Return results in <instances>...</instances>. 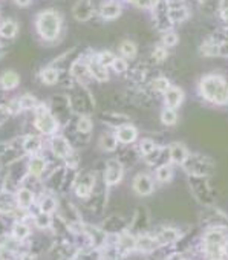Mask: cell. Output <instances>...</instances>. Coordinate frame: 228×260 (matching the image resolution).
Returning <instances> with one entry per match:
<instances>
[{
	"mask_svg": "<svg viewBox=\"0 0 228 260\" xmlns=\"http://www.w3.org/2000/svg\"><path fill=\"white\" fill-rule=\"evenodd\" d=\"M37 34L45 41H55L63 29V18L55 9H45L35 17Z\"/></svg>",
	"mask_w": 228,
	"mask_h": 260,
	"instance_id": "1",
	"label": "cell"
},
{
	"mask_svg": "<svg viewBox=\"0 0 228 260\" xmlns=\"http://www.w3.org/2000/svg\"><path fill=\"white\" fill-rule=\"evenodd\" d=\"M110 68L115 70L117 74H123V72H126L129 69L127 60L123 58V57H115V60H113V63L110 65Z\"/></svg>",
	"mask_w": 228,
	"mask_h": 260,
	"instance_id": "48",
	"label": "cell"
},
{
	"mask_svg": "<svg viewBox=\"0 0 228 260\" xmlns=\"http://www.w3.org/2000/svg\"><path fill=\"white\" fill-rule=\"evenodd\" d=\"M132 187L133 191L138 196H150L155 191V182L152 179V176L147 173H138L135 176Z\"/></svg>",
	"mask_w": 228,
	"mask_h": 260,
	"instance_id": "13",
	"label": "cell"
},
{
	"mask_svg": "<svg viewBox=\"0 0 228 260\" xmlns=\"http://www.w3.org/2000/svg\"><path fill=\"white\" fill-rule=\"evenodd\" d=\"M18 34V23L13 18L3 20L0 23V37L6 38V40H13Z\"/></svg>",
	"mask_w": 228,
	"mask_h": 260,
	"instance_id": "36",
	"label": "cell"
},
{
	"mask_svg": "<svg viewBox=\"0 0 228 260\" xmlns=\"http://www.w3.org/2000/svg\"><path fill=\"white\" fill-rule=\"evenodd\" d=\"M170 86H172V85H170L169 78H165V77H157V78H153L152 83H150L152 90L157 92V93H164Z\"/></svg>",
	"mask_w": 228,
	"mask_h": 260,
	"instance_id": "43",
	"label": "cell"
},
{
	"mask_svg": "<svg viewBox=\"0 0 228 260\" xmlns=\"http://www.w3.org/2000/svg\"><path fill=\"white\" fill-rule=\"evenodd\" d=\"M123 176H124V165L117 158L109 159L105 169V184L107 187L118 185L123 181Z\"/></svg>",
	"mask_w": 228,
	"mask_h": 260,
	"instance_id": "11",
	"label": "cell"
},
{
	"mask_svg": "<svg viewBox=\"0 0 228 260\" xmlns=\"http://www.w3.org/2000/svg\"><path fill=\"white\" fill-rule=\"evenodd\" d=\"M179 41V37L176 33H173V31H165L164 35H162V45L164 48H172V46H176Z\"/></svg>",
	"mask_w": 228,
	"mask_h": 260,
	"instance_id": "46",
	"label": "cell"
},
{
	"mask_svg": "<svg viewBox=\"0 0 228 260\" xmlns=\"http://www.w3.org/2000/svg\"><path fill=\"white\" fill-rule=\"evenodd\" d=\"M0 90H2V89H0Z\"/></svg>",
	"mask_w": 228,
	"mask_h": 260,
	"instance_id": "56",
	"label": "cell"
},
{
	"mask_svg": "<svg viewBox=\"0 0 228 260\" xmlns=\"http://www.w3.org/2000/svg\"><path fill=\"white\" fill-rule=\"evenodd\" d=\"M88 68H89V72H90L92 80H97V81H100V83L109 81V77H110V75H109V69L105 68V66H101L98 61H97L95 57L90 58V60L88 61Z\"/></svg>",
	"mask_w": 228,
	"mask_h": 260,
	"instance_id": "27",
	"label": "cell"
},
{
	"mask_svg": "<svg viewBox=\"0 0 228 260\" xmlns=\"http://www.w3.org/2000/svg\"><path fill=\"white\" fill-rule=\"evenodd\" d=\"M57 205H58V199L53 194V193H41L40 199H38V211L41 213H48L53 214L57 211Z\"/></svg>",
	"mask_w": 228,
	"mask_h": 260,
	"instance_id": "30",
	"label": "cell"
},
{
	"mask_svg": "<svg viewBox=\"0 0 228 260\" xmlns=\"http://www.w3.org/2000/svg\"><path fill=\"white\" fill-rule=\"evenodd\" d=\"M159 246V243L157 242V239H155L153 234L149 233H142L137 236V248H135V251H138L141 254H152L157 251Z\"/></svg>",
	"mask_w": 228,
	"mask_h": 260,
	"instance_id": "17",
	"label": "cell"
},
{
	"mask_svg": "<svg viewBox=\"0 0 228 260\" xmlns=\"http://www.w3.org/2000/svg\"><path fill=\"white\" fill-rule=\"evenodd\" d=\"M29 236H31V228L23 221H17L13 224V226H11V237L13 239L23 243L25 241H28Z\"/></svg>",
	"mask_w": 228,
	"mask_h": 260,
	"instance_id": "33",
	"label": "cell"
},
{
	"mask_svg": "<svg viewBox=\"0 0 228 260\" xmlns=\"http://www.w3.org/2000/svg\"><path fill=\"white\" fill-rule=\"evenodd\" d=\"M16 202H17V207L20 208V210H29L31 207H33L35 204V194L25 189V187H20L18 190H16Z\"/></svg>",
	"mask_w": 228,
	"mask_h": 260,
	"instance_id": "25",
	"label": "cell"
},
{
	"mask_svg": "<svg viewBox=\"0 0 228 260\" xmlns=\"http://www.w3.org/2000/svg\"><path fill=\"white\" fill-rule=\"evenodd\" d=\"M165 260H185V257H184V254H182V253H179V251H175V253L169 254V257L165 259Z\"/></svg>",
	"mask_w": 228,
	"mask_h": 260,
	"instance_id": "52",
	"label": "cell"
},
{
	"mask_svg": "<svg viewBox=\"0 0 228 260\" xmlns=\"http://www.w3.org/2000/svg\"><path fill=\"white\" fill-rule=\"evenodd\" d=\"M74 124H75V130L81 135H90L92 129H94V121L90 120L89 115H78Z\"/></svg>",
	"mask_w": 228,
	"mask_h": 260,
	"instance_id": "38",
	"label": "cell"
},
{
	"mask_svg": "<svg viewBox=\"0 0 228 260\" xmlns=\"http://www.w3.org/2000/svg\"><path fill=\"white\" fill-rule=\"evenodd\" d=\"M182 169L189 176H198V178H211L216 172V164L211 158L201 153L189 155L184 161Z\"/></svg>",
	"mask_w": 228,
	"mask_h": 260,
	"instance_id": "4",
	"label": "cell"
},
{
	"mask_svg": "<svg viewBox=\"0 0 228 260\" xmlns=\"http://www.w3.org/2000/svg\"><path fill=\"white\" fill-rule=\"evenodd\" d=\"M103 230H105L109 236H117L123 231L129 230V222L124 219L123 216H118V214H113V216H109L107 219H105L100 225Z\"/></svg>",
	"mask_w": 228,
	"mask_h": 260,
	"instance_id": "14",
	"label": "cell"
},
{
	"mask_svg": "<svg viewBox=\"0 0 228 260\" xmlns=\"http://www.w3.org/2000/svg\"><path fill=\"white\" fill-rule=\"evenodd\" d=\"M201 54L207 57L219 55V43H216V41H207V43L201 46Z\"/></svg>",
	"mask_w": 228,
	"mask_h": 260,
	"instance_id": "44",
	"label": "cell"
},
{
	"mask_svg": "<svg viewBox=\"0 0 228 260\" xmlns=\"http://www.w3.org/2000/svg\"><path fill=\"white\" fill-rule=\"evenodd\" d=\"M167 152H169V159L172 161V164L176 165H182L184 161L187 159V156L190 155L187 147L181 142H172L167 147Z\"/></svg>",
	"mask_w": 228,
	"mask_h": 260,
	"instance_id": "21",
	"label": "cell"
},
{
	"mask_svg": "<svg viewBox=\"0 0 228 260\" xmlns=\"http://www.w3.org/2000/svg\"><path fill=\"white\" fill-rule=\"evenodd\" d=\"M189 187L196 197V201L204 207H211L216 204V194L209 182V178H198V176H189Z\"/></svg>",
	"mask_w": 228,
	"mask_h": 260,
	"instance_id": "6",
	"label": "cell"
},
{
	"mask_svg": "<svg viewBox=\"0 0 228 260\" xmlns=\"http://www.w3.org/2000/svg\"><path fill=\"white\" fill-rule=\"evenodd\" d=\"M100 260H126V254L117 246L115 242H107L100 249Z\"/></svg>",
	"mask_w": 228,
	"mask_h": 260,
	"instance_id": "28",
	"label": "cell"
},
{
	"mask_svg": "<svg viewBox=\"0 0 228 260\" xmlns=\"http://www.w3.org/2000/svg\"><path fill=\"white\" fill-rule=\"evenodd\" d=\"M137 52H138V48H137V45L133 43V41H130V40L121 41L120 54L123 55V58H133L135 55H137Z\"/></svg>",
	"mask_w": 228,
	"mask_h": 260,
	"instance_id": "40",
	"label": "cell"
},
{
	"mask_svg": "<svg viewBox=\"0 0 228 260\" xmlns=\"http://www.w3.org/2000/svg\"><path fill=\"white\" fill-rule=\"evenodd\" d=\"M22 145H23L25 155L31 156V155L41 153L45 141H43V138H41V135H26V137L22 138Z\"/></svg>",
	"mask_w": 228,
	"mask_h": 260,
	"instance_id": "19",
	"label": "cell"
},
{
	"mask_svg": "<svg viewBox=\"0 0 228 260\" xmlns=\"http://www.w3.org/2000/svg\"><path fill=\"white\" fill-rule=\"evenodd\" d=\"M48 145H49V150L53 153L57 159H66L68 156L74 152V147L70 145V142L68 141V138L65 135H54V137H49V141H48Z\"/></svg>",
	"mask_w": 228,
	"mask_h": 260,
	"instance_id": "9",
	"label": "cell"
},
{
	"mask_svg": "<svg viewBox=\"0 0 228 260\" xmlns=\"http://www.w3.org/2000/svg\"><path fill=\"white\" fill-rule=\"evenodd\" d=\"M18 260H37V256L31 251H23V253H20Z\"/></svg>",
	"mask_w": 228,
	"mask_h": 260,
	"instance_id": "51",
	"label": "cell"
},
{
	"mask_svg": "<svg viewBox=\"0 0 228 260\" xmlns=\"http://www.w3.org/2000/svg\"><path fill=\"white\" fill-rule=\"evenodd\" d=\"M40 80L46 86H54L60 80V70L55 66H48L43 68L40 72Z\"/></svg>",
	"mask_w": 228,
	"mask_h": 260,
	"instance_id": "35",
	"label": "cell"
},
{
	"mask_svg": "<svg viewBox=\"0 0 228 260\" xmlns=\"http://www.w3.org/2000/svg\"><path fill=\"white\" fill-rule=\"evenodd\" d=\"M153 58L158 61H164L165 58H167V49H165L164 46H158V48H155L153 51Z\"/></svg>",
	"mask_w": 228,
	"mask_h": 260,
	"instance_id": "50",
	"label": "cell"
},
{
	"mask_svg": "<svg viewBox=\"0 0 228 260\" xmlns=\"http://www.w3.org/2000/svg\"><path fill=\"white\" fill-rule=\"evenodd\" d=\"M33 221H34V225L38 228V230H49L51 225H53V214L38 211V213L33 217Z\"/></svg>",
	"mask_w": 228,
	"mask_h": 260,
	"instance_id": "39",
	"label": "cell"
},
{
	"mask_svg": "<svg viewBox=\"0 0 228 260\" xmlns=\"http://www.w3.org/2000/svg\"><path fill=\"white\" fill-rule=\"evenodd\" d=\"M14 3L20 8H26L29 6L31 3H33V0H14Z\"/></svg>",
	"mask_w": 228,
	"mask_h": 260,
	"instance_id": "53",
	"label": "cell"
},
{
	"mask_svg": "<svg viewBox=\"0 0 228 260\" xmlns=\"http://www.w3.org/2000/svg\"><path fill=\"white\" fill-rule=\"evenodd\" d=\"M130 2L138 6V8H142V9H152L157 6V3L159 2V0H130Z\"/></svg>",
	"mask_w": 228,
	"mask_h": 260,
	"instance_id": "49",
	"label": "cell"
},
{
	"mask_svg": "<svg viewBox=\"0 0 228 260\" xmlns=\"http://www.w3.org/2000/svg\"><path fill=\"white\" fill-rule=\"evenodd\" d=\"M95 8L92 0H78V2L72 8V16L77 22H88L90 17L94 16Z\"/></svg>",
	"mask_w": 228,
	"mask_h": 260,
	"instance_id": "15",
	"label": "cell"
},
{
	"mask_svg": "<svg viewBox=\"0 0 228 260\" xmlns=\"http://www.w3.org/2000/svg\"><path fill=\"white\" fill-rule=\"evenodd\" d=\"M100 16L105 20H115L121 16V5L115 0H107L100 6Z\"/></svg>",
	"mask_w": 228,
	"mask_h": 260,
	"instance_id": "29",
	"label": "cell"
},
{
	"mask_svg": "<svg viewBox=\"0 0 228 260\" xmlns=\"http://www.w3.org/2000/svg\"><path fill=\"white\" fill-rule=\"evenodd\" d=\"M113 133H115V138H117L118 144H123V145H130L138 138V129L129 122L117 127Z\"/></svg>",
	"mask_w": 228,
	"mask_h": 260,
	"instance_id": "18",
	"label": "cell"
},
{
	"mask_svg": "<svg viewBox=\"0 0 228 260\" xmlns=\"http://www.w3.org/2000/svg\"><path fill=\"white\" fill-rule=\"evenodd\" d=\"M164 101H165V106L167 107L178 109L181 106V103L184 101V90L181 87L170 86L164 92Z\"/></svg>",
	"mask_w": 228,
	"mask_h": 260,
	"instance_id": "24",
	"label": "cell"
},
{
	"mask_svg": "<svg viewBox=\"0 0 228 260\" xmlns=\"http://www.w3.org/2000/svg\"><path fill=\"white\" fill-rule=\"evenodd\" d=\"M155 178H157L158 182L161 184H167L173 179V169L170 164H161L157 167V170H155Z\"/></svg>",
	"mask_w": 228,
	"mask_h": 260,
	"instance_id": "37",
	"label": "cell"
},
{
	"mask_svg": "<svg viewBox=\"0 0 228 260\" xmlns=\"http://www.w3.org/2000/svg\"><path fill=\"white\" fill-rule=\"evenodd\" d=\"M190 16L189 9L182 3H170L167 5V17L172 23H181L184 20H187Z\"/></svg>",
	"mask_w": 228,
	"mask_h": 260,
	"instance_id": "23",
	"label": "cell"
},
{
	"mask_svg": "<svg viewBox=\"0 0 228 260\" xmlns=\"http://www.w3.org/2000/svg\"><path fill=\"white\" fill-rule=\"evenodd\" d=\"M26 165H28V173L33 176H40L43 174L48 169V159L45 155L37 153V155H31L26 156Z\"/></svg>",
	"mask_w": 228,
	"mask_h": 260,
	"instance_id": "16",
	"label": "cell"
},
{
	"mask_svg": "<svg viewBox=\"0 0 228 260\" xmlns=\"http://www.w3.org/2000/svg\"><path fill=\"white\" fill-rule=\"evenodd\" d=\"M201 224L205 228H224V230H228V216L221 208H216V205L205 207V210L201 213Z\"/></svg>",
	"mask_w": 228,
	"mask_h": 260,
	"instance_id": "8",
	"label": "cell"
},
{
	"mask_svg": "<svg viewBox=\"0 0 228 260\" xmlns=\"http://www.w3.org/2000/svg\"><path fill=\"white\" fill-rule=\"evenodd\" d=\"M199 92L207 101L213 104L224 106L228 103V83L221 75H205L199 83Z\"/></svg>",
	"mask_w": 228,
	"mask_h": 260,
	"instance_id": "2",
	"label": "cell"
},
{
	"mask_svg": "<svg viewBox=\"0 0 228 260\" xmlns=\"http://www.w3.org/2000/svg\"><path fill=\"white\" fill-rule=\"evenodd\" d=\"M227 231L224 228H207L202 236V253L211 257H222V246L227 241Z\"/></svg>",
	"mask_w": 228,
	"mask_h": 260,
	"instance_id": "5",
	"label": "cell"
},
{
	"mask_svg": "<svg viewBox=\"0 0 228 260\" xmlns=\"http://www.w3.org/2000/svg\"><path fill=\"white\" fill-rule=\"evenodd\" d=\"M95 58H97V61H98L101 66L110 68V65L113 63V60H115V55H113L110 51H103V52H100V54Z\"/></svg>",
	"mask_w": 228,
	"mask_h": 260,
	"instance_id": "45",
	"label": "cell"
},
{
	"mask_svg": "<svg viewBox=\"0 0 228 260\" xmlns=\"http://www.w3.org/2000/svg\"><path fill=\"white\" fill-rule=\"evenodd\" d=\"M74 260H100V249L83 248L74 257Z\"/></svg>",
	"mask_w": 228,
	"mask_h": 260,
	"instance_id": "41",
	"label": "cell"
},
{
	"mask_svg": "<svg viewBox=\"0 0 228 260\" xmlns=\"http://www.w3.org/2000/svg\"><path fill=\"white\" fill-rule=\"evenodd\" d=\"M20 85V75L16 70H5L0 74V89L13 90Z\"/></svg>",
	"mask_w": 228,
	"mask_h": 260,
	"instance_id": "31",
	"label": "cell"
},
{
	"mask_svg": "<svg viewBox=\"0 0 228 260\" xmlns=\"http://www.w3.org/2000/svg\"><path fill=\"white\" fill-rule=\"evenodd\" d=\"M149 225H150V216H149L147 208L146 207H138L137 211H135L132 222L129 224V231L133 233L135 236L147 233Z\"/></svg>",
	"mask_w": 228,
	"mask_h": 260,
	"instance_id": "10",
	"label": "cell"
},
{
	"mask_svg": "<svg viewBox=\"0 0 228 260\" xmlns=\"http://www.w3.org/2000/svg\"><path fill=\"white\" fill-rule=\"evenodd\" d=\"M153 236H155V239H157V242L159 243V246L173 245L182 239V233L175 226H161Z\"/></svg>",
	"mask_w": 228,
	"mask_h": 260,
	"instance_id": "12",
	"label": "cell"
},
{
	"mask_svg": "<svg viewBox=\"0 0 228 260\" xmlns=\"http://www.w3.org/2000/svg\"><path fill=\"white\" fill-rule=\"evenodd\" d=\"M70 75L77 80L78 85H83V83H86L89 80H92L90 77V72L88 68V61H83V60H77L74 65L70 68Z\"/></svg>",
	"mask_w": 228,
	"mask_h": 260,
	"instance_id": "26",
	"label": "cell"
},
{
	"mask_svg": "<svg viewBox=\"0 0 228 260\" xmlns=\"http://www.w3.org/2000/svg\"><path fill=\"white\" fill-rule=\"evenodd\" d=\"M157 142H155L153 139H142L141 142H140V147H138V152H140V155L141 156H146V155H149L155 147H157Z\"/></svg>",
	"mask_w": 228,
	"mask_h": 260,
	"instance_id": "47",
	"label": "cell"
},
{
	"mask_svg": "<svg viewBox=\"0 0 228 260\" xmlns=\"http://www.w3.org/2000/svg\"><path fill=\"white\" fill-rule=\"evenodd\" d=\"M97 184V174L90 170H80L77 172L74 185H72V191L75 193L80 199H88L90 196L92 190Z\"/></svg>",
	"mask_w": 228,
	"mask_h": 260,
	"instance_id": "7",
	"label": "cell"
},
{
	"mask_svg": "<svg viewBox=\"0 0 228 260\" xmlns=\"http://www.w3.org/2000/svg\"><path fill=\"white\" fill-rule=\"evenodd\" d=\"M161 121L164 126H175V124L178 122V113H176V109L165 107L161 112Z\"/></svg>",
	"mask_w": 228,
	"mask_h": 260,
	"instance_id": "42",
	"label": "cell"
},
{
	"mask_svg": "<svg viewBox=\"0 0 228 260\" xmlns=\"http://www.w3.org/2000/svg\"><path fill=\"white\" fill-rule=\"evenodd\" d=\"M17 202H16V194L11 191L2 190L0 191V214L8 216V214H14L17 210Z\"/></svg>",
	"mask_w": 228,
	"mask_h": 260,
	"instance_id": "22",
	"label": "cell"
},
{
	"mask_svg": "<svg viewBox=\"0 0 228 260\" xmlns=\"http://www.w3.org/2000/svg\"><path fill=\"white\" fill-rule=\"evenodd\" d=\"M117 246L121 249L124 254H130L135 251V248H137V236L133 233H130L129 230L123 231L117 236Z\"/></svg>",
	"mask_w": 228,
	"mask_h": 260,
	"instance_id": "20",
	"label": "cell"
},
{
	"mask_svg": "<svg viewBox=\"0 0 228 260\" xmlns=\"http://www.w3.org/2000/svg\"><path fill=\"white\" fill-rule=\"evenodd\" d=\"M100 120H101V122L107 124L109 127H113V129H117V127L123 126V124L129 122V117L127 115H123V113H115V112L103 113Z\"/></svg>",
	"mask_w": 228,
	"mask_h": 260,
	"instance_id": "32",
	"label": "cell"
},
{
	"mask_svg": "<svg viewBox=\"0 0 228 260\" xmlns=\"http://www.w3.org/2000/svg\"><path fill=\"white\" fill-rule=\"evenodd\" d=\"M34 127L41 137H54L60 129V121L54 117L46 103H38L34 109Z\"/></svg>",
	"mask_w": 228,
	"mask_h": 260,
	"instance_id": "3",
	"label": "cell"
},
{
	"mask_svg": "<svg viewBox=\"0 0 228 260\" xmlns=\"http://www.w3.org/2000/svg\"><path fill=\"white\" fill-rule=\"evenodd\" d=\"M209 260H224L222 257H211V259H209Z\"/></svg>",
	"mask_w": 228,
	"mask_h": 260,
	"instance_id": "55",
	"label": "cell"
},
{
	"mask_svg": "<svg viewBox=\"0 0 228 260\" xmlns=\"http://www.w3.org/2000/svg\"><path fill=\"white\" fill-rule=\"evenodd\" d=\"M98 145H100V149L103 152H107V153L115 152L118 149V141L115 138V133H113V132L103 133L100 137V139H98Z\"/></svg>",
	"mask_w": 228,
	"mask_h": 260,
	"instance_id": "34",
	"label": "cell"
},
{
	"mask_svg": "<svg viewBox=\"0 0 228 260\" xmlns=\"http://www.w3.org/2000/svg\"><path fill=\"white\" fill-rule=\"evenodd\" d=\"M222 257H227L228 259V239L225 241L224 246H222Z\"/></svg>",
	"mask_w": 228,
	"mask_h": 260,
	"instance_id": "54",
	"label": "cell"
}]
</instances>
